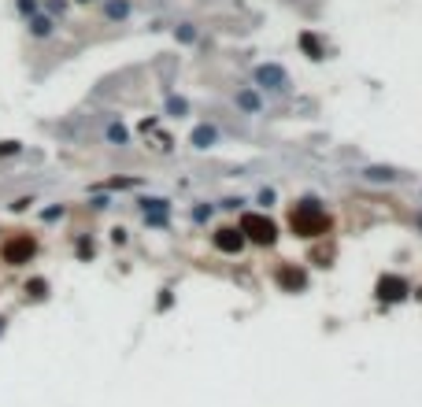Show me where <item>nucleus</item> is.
I'll return each mask as SVG.
<instances>
[{
    "label": "nucleus",
    "instance_id": "1",
    "mask_svg": "<svg viewBox=\"0 0 422 407\" xmlns=\"http://www.w3.org/2000/svg\"><path fill=\"white\" fill-rule=\"evenodd\" d=\"M289 226H293V233H300V237H315V233H322L330 226V219L319 211L315 200H304L293 215H289Z\"/></svg>",
    "mask_w": 422,
    "mask_h": 407
},
{
    "label": "nucleus",
    "instance_id": "2",
    "mask_svg": "<svg viewBox=\"0 0 422 407\" xmlns=\"http://www.w3.org/2000/svg\"><path fill=\"white\" fill-rule=\"evenodd\" d=\"M241 237L256 241V244H274L278 241V226L267 215H252V211H248V215L241 219Z\"/></svg>",
    "mask_w": 422,
    "mask_h": 407
},
{
    "label": "nucleus",
    "instance_id": "3",
    "mask_svg": "<svg viewBox=\"0 0 422 407\" xmlns=\"http://www.w3.org/2000/svg\"><path fill=\"white\" fill-rule=\"evenodd\" d=\"M34 252H37V241L30 237V233H19V237H12L4 244V263H12V266L30 263V260H34Z\"/></svg>",
    "mask_w": 422,
    "mask_h": 407
},
{
    "label": "nucleus",
    "instance_id": "4",
    "mask_svg": "<svg viewBox=\"0 0 422 407\" xmlns=\"http://www.w3.org/2000/svg\"><path fill=\"white\" fill-rule=\"evenodd\" d=\"M252 78H256V85H263V89H285L289 85V74L281 71L278 63H263V67H256Z\"/></svg>",
    "mask_w": 422,
    "mask_h": 407
},
{
    "label": "nucleus",
    "instance_id": "5",
    "mask_svg": "<svg viewBox=\"0 0 422 407\" xmlns=\"http://www.w3.org/2000/svg\"><path fill=\"white\" fill-rule=\"evenodd\" d=\"M407 296V282L396 274H385L378 278V300H385V304H393V300H404Z\"/></svg>",
    "mask_w": 422,
    "mask_h": 407
},
{
    "label": "nucleus",
    "instance_id": "6",
    "mask_svg": "<svg viewBox=\"0 0 422 407\" xmlns=\"http://www.w3.org/2000/svg\"><path fill=\"white\" fill-rule=\"evenodd\" d=\"M241 244H245L241 230H219L215 233V248H222V252H241Z\"/></svg>",
    "mask_w": 422,
    "mask_h": 407
},
{
    "label": "nucleus",
    "instance_id": "7",
    "mask_svg": "<svg viewBox=\"0 0 422 407\" xmlns=\"http://www.w3.org/2000/svg\"><path fill=\"white\" fill-rule=\"evenodd\" d=\"M278 285L300 293V289H304V271H297V266H281V271H278Z\"/></svg>",
    "mask_w": 422,
    "mask_h": 407
},
{
    "label": "nucleus",
    "instance_id": "8",
    "mask_svg": "<svg viewBox=\"0 0 422 407\" xmlns=\"http://www.w3.org/2000/svg\"><path fill=\"white\" fill-rule=\"evenodd\" d=\"M300 48H304L311 60H322V56H326V52H322V37L311 34V30H304V34H300Z\"/></svg>",
    "mask_w": 422,
    "mask_h": 407
},
{
    "label": "nucleus",
    "instance_id": "9",
    "mask_svg": "<svg viewBox=\"0 0 422 407\" xmlns=\"http://www.w3.org/2000/svg\"><path fill=\"white\" fill-rule=\"evenodd\" d=\"M130 15V0H104V19H112V23H123Z\"/></svg>",
    "mask_w": 422,
    "mask_h": 407
},
{
    "label": "nucleus",
    "instance_id": "10",
    "mask_svg": "<svg viewBox=\"0 0 422 407\" xmlns=\"http://www.w3.org/2000/svg\"><path fill=\"white\" fill-rule=\"evenodd\" d=\"M30 30H34V37H49V34H52V19H45V15H37L34 23H30Z\"/></svg>",
    "mask_w": 422,
    "mask_h": 407
},
{
    "label": "nucleus",
    "instance_id": "11",
    "mask_svg": "<svg viewBox=\"0 0 422 407\" xmlns=\"http://www.w3.org/2000/svg\"><path fill=\"white\" fill-rule=\"evenodd\" d=\"M175 34H178L182 45H193V41H197V26H193V23H182V26L175 30Z\"/></svg>",
    "mask_w": 422,
    "mask_h": 407
},
{
    "label": "nucleus",
    "instance_id": "12",
    "mask_svg": "<svg viewBox=\"0 0 422 407\" xmlns=\"http://www.w3.org/2000/svg\"><path fill=\"white\" fill-rule=\"evenodd\" d=\"M237 104H241L245 111H259V96H256V93H248V89H245V93H237Z\"/></svg>",
    "mask_w": 422,
    "mask_h": 407
},
{
    "label": "nucleus",
    "instance_id": "13",
    "mask_svg": "<svg viewBox=\"0 0 422 407\" xmlns=\"http://www.w3.org/2000/svg\"><path fill=\"white\" fill-rule=\"evenodd\" d=\"M211 137H215V130H208V126H204V130H197V134H193V145H197V148H208V141H211Z\"/></svg>",
    "mask_w": 422,
    "mask_h": 407
},
{
    "label": "nucleus",
    "instance_id": "14",
    "mask_svg": "<svg viewBox=\"0 0 422 407\" xmlns=\"http://www.w3.org/2000/svg\"><path fill=\"white\" fill-rule=\"evenodd\" d=\"M26 293L41 300V296H45V293H49V285H45V282H30V285H26Z\"/></svg>",
    "mask_w": 422,
    "mask_h": 407
},
{
    "label": "nucleus",
    "instance_id": "15",
    "mask_svg": "<svg viewBox=\"0 0 422 407\" xmlns=\"http://www.w3.org/2000/svg\"><path fill=\"white\" fill-rule=\"evenodd\" d=\"M12 152H19L15 141H4V145H0V156H12Z\"/></svg>",
    "mask_w": 422,
    "mask_h": 407
},
{
    "label": "nucleus",
    "instance_id": "16",
    "mask_svg": "<svg viewBox=\"0 0 422 407\" xmlns=\"http://www.w3.org/2000/svg\"><path fill=\"white\" fill-rule=\"evenodd\" d=\"M34 4H37V0H19V12L30 15V12H34Z\"/></svg>",
    "mask_w": 422,
    "mask_h": 407
}]
</instances>
